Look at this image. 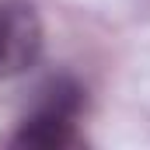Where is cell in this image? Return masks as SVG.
Instances as JSON below:
<instances>
[{
    "mask_svg": "<svg viewBox=\"0 0 150 150\" xmlns=\"http://www.w3.org/2000/svg\"><path fill=\"white\" fill-rule=\"evenodd\" d=\"M42 18L28 0H0V80L25 74L42 56Z\"/></svg>",
    "mask_w": 150,
    "mask_h": 150,
    "instance_id": "7a4b0ae2",
    "label": "cell"
},
{
    "mask_svg": "<svg viewBox=\"0 0 150 150\" xmlns=\"http://www.w3.org/2000/svg\"><path fill=\"white\" fill-rule=\"evenodd\" d=\"M87 105V91L74 77H49L35 91V101L14 133V147L63 150L77 143V122Z\"/></svg>",
    "mask_w": 150,
    "mask_h": 150,
    "instance_id": "6da1fadb",
    "label": "cell"
}]
</instances>
